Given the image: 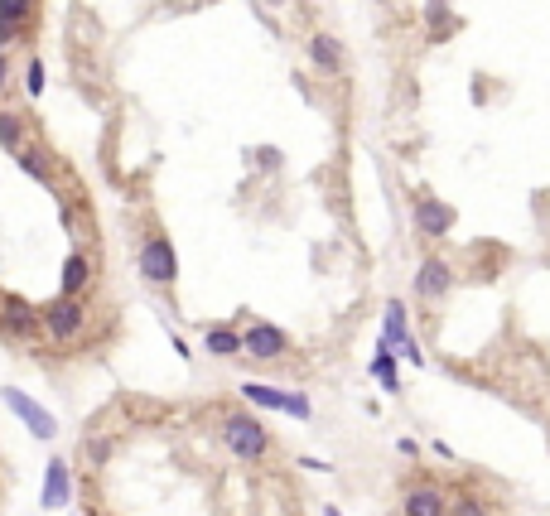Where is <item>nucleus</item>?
<instances>
[{
	"label": "nucleus",
	"mask_w": 550,
	"mask_h": 516,
	"mask_svg": "<svg viewBox=\"0 0 550 516\" xmlns=\"http://www.w3.org/2000/svg\"><path fill=\"white\" fill-rule=\"evenodd\" d=\"M0 401H5V410H10V415H15V420H20L34 439H54L58 435V420L39 406V401H29L20 386H5V391H0Z\"/></svg>",
	"instance_id": "10"
},
{
	"label": "nucleus",
	"mask_w": 550,
	"mask_h": 516,
	"mask_svg": "<svg viewBox=\"0 0 550 516\" xmlns=\"http://www.w3.org/2000/svg\"><path fill=\"white\" fill-rule=\"evenodd\" d=\"M411 290L420 304H440V299H449V290H454V266L444 261L440 251H430L420 266H415V280Z\"/></svg>",
	"instance_id": "8"
},
{
	"label": "nucleus",
	"mask_w": 550,
	"mask_h": 516,
	"mask_svg": "<svg viewBox=\"0 0 550 516\" xmlns=\"http://www.w3.org/2000/svg\"><path fill=\"white\" fill-rule=\"evenodd\" d=\"M136 271L145 285H155V290H169L174 280H179V251L169 242L165 232H150L136 251Z\"/></svg>",
	"instance_id": "3"
},
{
	"label": "nucleus",
	"mask_w": 550,
	"mask_h": 516,
	"mask_svg": "<svg viewBox=\"0 0 550 516\" xmlns=\"http://www.w3.org/2000/svg\"><path fill=\"white\" fill-rule=\"evenodd\" d=\"M92 280H97L92 256H87V251H68V261H63V271H58V295L83 299L87 290H92Z\"/></svg>",
	"instance_id": "13"
},
{
	"label": "nucleus",
	"mask_w": 550,
	"mask_h": 516,
	"mask_svg": "<svg viewBox=\"0 0 550 516\" xmlns=\"http://www.w3.org/2000/svg\"><path fill=\"white\" fill-rule=\"evenodd\" d=\"M34 15H39V5H34V0H0V49H5V44H15V39L34 25Z\"/></svg>",
	"instance_id": "14"
},
{
	"label": "nucleus",
	"mask_w": 550,
	"mask_h": 516,
	"mask_svg": "<svg viewBox=\"0 0 550 516\" xmlns=\"http://www.w3.org/2000/svg\"><path fill=\"white\" fill-rule=\"evenodd\" d=\"M218 439H222V449L242 463H261L275 454V435L266 430V420H256L247 410H227L218 420Z\"/></svg>",
	"instance_id": "1"
},
{
	"label": "nucleus",
	"mask_w": 550,
	"mask_h": 516,
	"mask_svg": "<svg viewBox=\"0 0 550 516\" xmlns=\"http://www.w3.org/2000/svg\"><path fill=\"white\" fill-rule=\"evenodd\" d=\"M242 401L256 410H271V415H290V420H314V406L304 391H285V386H271V381H242L237 386Z\"/></svg>",
	"instance_id": "4"
},
{
	"label": "nucleus",
	"mask_w": 550,
	"mask_h": 516,
	"mask_svg": "<svg viewBox=\"0 0 550 516\" xmlns=\"http://www.w3.org/2000/svg\"><path fill=\"white\" fill-rule=\"evenodd\" d=\"M411 222H415V232H420L425 242H440V237L454 232L459 213H454L444 198H435V193H420V198L411 203Z\"/></svg>",
	"instance_id": "9"
},
{
	"label": "nucleus",
	"mask_w": 550,
	"mask_h": 516,
	"mask_svg": "<svg viewBox=\"0 0 550 516\" xmlns=\"http://www.w3.org/2000/svg\"><path fill=\"white\" fill-rule=\"evenodd\" d=\"M449 516H493V502L483 492H449Z\"/></svg>",
	"instance_id": "20"
},
{
	"label": "nucleus",
	"mask_w": 550,
	"mask_h": 516,
	"mask_svg": "<svg viewBox=\"0 0 550 516\" xmlns=\"http://www.w3.org/2000/svg\"><path fill=\"white\" fill-rule=\"evenodd\" d=\"M5 82H10V58L0 54V92H5Z\"/></svg>",
	"instance_id": "27"
},
{
	"label": "nucleus",
	"mask_w": 550,
	"mask_h": 516,
	"mask_svg": "<svg viewBox=\"0 0 550 516\" xmlns=\"http://www.w3.org/2000/svg\"><path fill=\"white\" fill-rule=\"evenodd\" d=\"M0 150H10V155L25 150V121L15 111H0Z\"/></svg>",
	"instance_id": "21"
},
{
	"label": "nucleus",
	"mask_w": 550,
	"mask_h": 516,
	"mask_svg": "<svg viewBox=\"0 0 550 516\" xmlns=\"http://www.w3.org/2000/svg\"><path fill=\"white\" fill-rule=\"evenodd\" d=\"M107 516H111V512H107Z\"/></svg>",
	"instance_id": "30"
},
{
	"label": "nucleus",
	"mask_w": 550,
	"mask_h": 516,
	"mask_svg": "<svg viewBox=\"0 0 550 516\" xmlns=\"http://www.w3.org/2000/svg\"><path fill=\"white\" fill-rule=\"evenodd\" d=\"M300 468H309V473H333L329 459H314V454H300Z\"/></svg>",
	"instance_id": "24"
},
{
	"label": "nucleus",
	"mask_w": 550,
	"mask_h": 516,
	"mask_svg": "<svg viewBox=\"0 0 550 516\" xmlns=\"http://www.w3.org/2000/svg\"><path fill=\"white\" fill-rule=\"evenodd\" d=\"M203 353L208 357H242V328L208 324L203 328Z\"/></svg>",
	"instance_id": "16"
},
{
	"label": "nucleus",
	"mask_w": 550,
	"mask_h": 516,
	"mask_svg": "<svg viewBox=\"0 0 550 516\" xmlns=\"http://www.w3.org/2000/svg\"><path fill=\"white\" fill-rule=\"evenodd\" d=\"M0 338L5 343H39L44 338V319L25 295H5L0 299Z\"/></svg>",
	"instance_id": "5"
},
{
	"label": "nucleus",
	"mask_w": 550,
	"mask_h": 516,
	"mask_svg": "<svg viewBox=\"0 0 550 516\" xmlns=\"http://www.w3.org/2000/svg\"><path fill=\"white\" fill-rule=\"evenodd\" d=\"M39 507H44V512L73 507V468H68V459H49V468H44V488H39Z\"/></svg>",
	"instance_id": "12"
},
{
	"label": "nucleus",
	"mask_w": 550,
	"mask_h": 516,
	"mask_svg": "<svg viewBox=\"0 0 550 516\" xmlns=\"http://www.w3.org/2000/svg\"><path fill=\"white\" fill-rule=\"evenodd\" d=\"M83 454H87V463H92V468H102V463L111 459V439H107V435L87 439V449H83Z\"/></svg>",
	"instance_id": "23"
},
{
	"label": "nucleus",
	"mask_w": 550,
	"mask_h": 516,
	"mask_svg": "<svg viewBox=\"0 0 550 516\" xmlns=\"http://www.w3.org/2000/svg\"><path fill=\"white\" fill-rule=\"evenodd\" d=\"M0 299H5V290H0Z\"/></svg>",
	"instance_id": "29"
},
{
	"label": "nucleus",
	"mask_w": 550,
	"mask_h": 516,
	"mask_svg": "<svg viewBox=\"0 0 550 516\" xmlns=\"http://www.w3.org/2000/svg\"><path fill=\"white\" fill-rule=\"evenodd\" d=\"M425 29H430V39H449L459 20H454V10H449V0H430L425 5Z\"/></svg>",
	"instance_id": "19"
},
{
	"label": "nucleus",
	"mask_w": 550,
	"mask_h": 516,
	"mask_svg": "<svg viewBox=\"0 0 550 516\" xmlns=\"http://www.w3.org/2000/svg\"><path fill=\"white\" fill-rule=\"evenodd\" d=\"M285 353H290V333L280 324L251 319V324L242 328V357H251V362H280Z\"/></svg>",
	"instance_id": "7"
},
{
	"label": "nucleus",
	"mask_w": 550,
	"mask_h": 516,
	"mask_svg": "<svg viewBox=\"0 0 550 516\" xmlns=\"http://www.w3.org/2000/svg\"><path fill=\"white\" fill-rule=\"evenodd\" d=\"M169 348H174V353H179V357H184V362H189V343H184V338H179V333H169Z\"/></svg>",
	"instance_id": "26"
},
{
	"label": "nucleus",
	"mask_w": 550,
	"mask_h": 516,
	"mask_svg": "<svg viewBox=\"0 0 550 516\" xmlns=\"http://www.w3.org/2000/svg\"><path fill=\"white\" fill-rule=\"evenodd\" d=\"M396 516H449V492L440 483H411L401 492Z\"/></svg>",
	"instance_id": "11"
},
{
	"label": "nucleus",
	"mask_w": 550,
	"mask_h": 516,
	"mask_svg": "<svg viewBox=\"0 0 550 516\" xmlns=\"http://www.w3.org/2000/svg\"><path fill=\"white\" fill-rule=\"evenodd\" d=\"M367 372H372V377L382 381V386L391 391V396L401 391V377H396V353H391L386 343H377V353H372V362H367Z\"/></svg>",
	"instance_id": "18"
},
{
	"label": "nucleus",
	"mask_w": 550,
	"mask_h": 516,
	"mask_svg": "<svg viewBox=\"0 0 550 516\" xmlns=\"http://www.w3.org/2000/svg\"><path fill=\"white\" fill-rule=\"evenodd\" d=\"M324 516H343V512H338V507H333V502H324Z\"/></svg>",
	"instance_id": "28"
},
{
	"label": "nucleus",
	"mask_w": 550,
	"mask_h": 516,
	"mask_svg": "<svg viewBox=\"0 0 550 516\" xmlns=\"http://www.w3.org/2000/svg\"><path fill=\"white\" fill-rule=\"evenodd\" d=\"M15 164L25 169L29 179H39V184H54V160H49V150H44V145H29V140H25V150L15 155Z\"/></svg>",
	"instance_id": "17"
},
{
	"label": "nucleus",
	"mask_w": 550,
	"mask_h": 516,
	"mask_svg": "<svg viewBox=\"0 0 550 516\" xmlns=\"http://www.w3.org/2000/svg\"><path fill=\"white\" fill-rule=\"evenodd\" d=\"M256 155H261V169H280V150H256Z\"/></svg>",
	"instance_id": "25"
},
{
	"label": "nucleus",
	"mask_w": 550,
	"mask_h": 516,
	"mask_svg": "<svg viewBox=\"0 0 550 516\" xmlns=\"http://www.w3.org/2000/svg\"><path fill=\"white\" fill-rule=\"evenodd\" d=\"M309 63L319 68V73H329V78H338L343 73V63H348V54H343V44L333 39V34H309Z\"/></svg>",
	"instance_id": "15"
},
{
	"label": "nucleus",
	"mask_w": 550,
	"mask_h": 516,
	"mask_svg": "<svg viewBox=\"0 0 550 516\" xmlns=\"http://www.w3.org/2000/svg\"><path fill=\"white\" fill-rule=\"evenodd\" d=\"M39 319H44V338L49 343H58V348H73L78 338L87 333V304L83 299H73V295H58V299H49L44 309H39Z\"/></svg>",
	"instance_id": "2"
},
{
	"label": "nucleus",
	"mask_w": 550,
	"mask_h": 516,
	"mask_svg": "<svg viewBox=\"0 0 550 516\" xmlns=\"http://www.w3.org/2000/svg\"><path fill=\"white\" fill-rule=\"evenodd\" d=\"M44 87H49V82H44V63H39V58H29V63H25V97H29V102H34V97H44Z\"/></svg>",
	"instance_id": "22"
},
{
	"label": "nucleus",
	"mask_w": 550,
	"mask_h": 516,
	"mask_svg": "<svg viewBox=\"0 0 550 516\" xmlns=\"http://www.w3.org/2000/svg\"><path fill=\"white\" fill-rule=\"evenodd\" d=\"M377 343H386L396 357H406L411 367H425V353H420V343L411 338V314H406V304H401V299H386L382 338H377Z\"/></svg>",
	"instance_id": "6"
}]
</instances>
